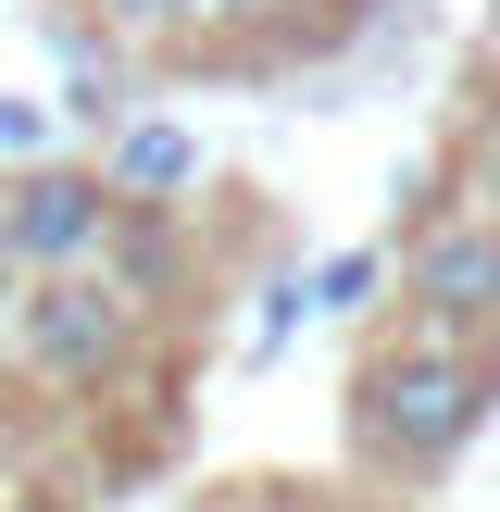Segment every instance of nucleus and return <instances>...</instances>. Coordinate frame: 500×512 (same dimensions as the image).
Masks as SVG:
<instances>
[{"mask_svg":"<svg viewBox=\"0 0 500 512\" xmlns=\"http://www.w3.org/2000/svg\"><path fill=\"white\" fill-rule=\"evenodd\" d=\"M475 413H488V375H475L450 338H413V350H388V363L363 375L350 438H363L375 463H400V475H438L450 450L475 438Z\"/></svg>","mask_w":500,"mask_h":512,"instance_id":"nucleus-1","label":"nucleus"},{"mask_svg":"<svg viewBox=\"0 0 500 512\" xmlns=\"http://www.w3.org/2000/svg\"><path fill=\"white\" fill-rule=\"evenodd\" d=\"M113 350H125V300L100 288V275H38V300H25V363L63 375V388H88Z\"/></svg>","mask_w":500,"mask_h":512,"instance_id":"nucleus-2","label":"nucleus"},{"mask_svg":"<svg viewBox=\"0 0 500 512\" xmlns=\"http://www.w3.org/2000/svg\"><path fill=\"white\" fill-rule=\"evenodd\" d=\"M100 225H113V188H100V175H25L13 213H0V238H13L38 275H63V263L100 250Z\"/></svg>","mask_w":500,"mask_h":512,"instance_id":"nucleus-3","label":"nucleus"},{"mask_svg":"<svg viewBox=\"0 0 500 512\" xmlns=\"http://www.w3.org/2000/svg\"><path fill=\"white\" fill-rule=\"evenodd\" d=\"M413 300L438 325H488L500 313V225H438L413 250Z\"/></svg>","mask_w":500,"mask_h":512,"instance_id":"nucleus-4","label":"nucleus"},{"mask_svg":"<svg viewBox=\"0 0 500 512\" xmlns=\"http://www.w3.org/2000/svg\"><path fill=\"white\" fill-rule=\"evenodd\" d=\"M125 175H138V188H163V175H188V138H163V125H150V138L125 150Z\"/></svg>","mask_w":500,"mask_h":512,"instance_id":"nucleus-5","label":"nucleus"},{"mask_svg":"<svg viewBox=\"0 0 500 512\" xmlns=\"http://www.w3.org/2000/svg\"><path fill=\"white\" fill-rule=\"evenodd\" d=\"M100 13H113V25H175L188 0H100Z\"/></svg>","mask_w":500,"mask_h":512,"instance_id":"nucleus-6","label":"nucleus"},{"mask_svg":"<svg viewBox=\"0 0 500 512\" xmlns=\"http://www.w3.org/2000/svg\"><path fill=\"white\" fill-rule=\"evenodd\" d=\"M188 13H263V0H188Z\"/></svg>","mask_w":500,"mask_h":512,"instance_id":"nucleus-7","label":"nucleus"},{"mask_svg":"<svg viewBox=\"0 0 500 512\" xmlns=\"http://www.w3.org/2000/svg\"><path fill=\"white\" fill-rule=\"evenodd\" d=\"M25 512H63V500H25Z\"/></svg>","mask_w":500,"mask_h":512,"instance_id":"nucleus-8","label":"nucleus"}]
</instances>
